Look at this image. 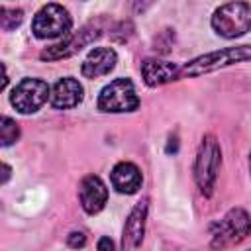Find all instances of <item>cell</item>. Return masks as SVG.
I'll return each mask as SVG.
<instances>
[{"label":"cell","mask_w":251,"mask_h":251,"mask_svg":"<svg viewBox=\"0 0 251 251\" xmlns=\"http://www.w3.org/2000/svg\"><path fill=\"white\" fill-rule=\"evenodd\" d=\"M71 14L61 4H45L37 10L31 22V31L37 39H55L71 33Z\"/></svg>","instance_id":"obj_6"},{"label":"cell","mask_w":251,"mask_h":251,"mask_svg":"<svg viewBox=\"0 0 251 251\" xmlns=\"http://www.w3.org/2000/svg\"><path fill=\"white\" fill-rule=\"evenodd\" d=\"M212 29L226 39H235L251 31V4L249 2H227L214 10Z\"/></svg>","instance_id":"obj_2"},{"label":"cell","mask_w":251,"mask_h":251,"mask_svg":"<svg viewBox=\"0 0 251 251\" xmlns=\"http://www.w3.org/2000/svg\"><path fill=\"white\" fill-rule=\"evenodd\" d=\"M24 20V10L22 8H8V6H0V27L4 31H12L16 29Z\"/></svg>","instance_id":"obj_15"},{"label":"cell","mask_w":251,"mask_h":251,"mask_svg":"<svg viewBox=\"0 0 251 251\" xmlns=\"http://www.w3.org/2000/svg\"><path fill=\"white\" fill-rule=\"evenodd\" d=\"M20 139V126L8 118V116H2L0 120V143L2 147H8L12 143H16Z\"/></svg>","instance_id":"obj_16"},{"label":"cell","mask_w":251,"mask_h":251,"mask_svg":"<svg viewBox=\"0 0 251 251\" xmlns=\"http://www.w3.org/2000/svg\"><path fill=\"white\" fill-rule=\"evenodd\" d=\"M47 98H51V90L45 80L22 78L10 94V104L20 114H33L47 102Z\"/></svg>","instance_id":"obj_8"},{"label":"cell","mask_w":251,"mask_h":251,"mask_svg":"<svg viewBox=\"0 0 251 251\" xmlns=\"http://www.w3.org/2000/svg\"><path fill=\"white\" fill-rule=\"evenodd\" d=\"M82 98H84L82 84L73 76H63L53 84L49 102L55 110H69V108L78 106Z\"/></svg>","instance_id":"obj_11"},{"label":"cell","mask_w":251,"mask_h":251,"mask_svg":"<svg viewBox=\"0 0 251 251\" xmlns=\"http://www.w3.org/2000/svg\"><path fill=\"white\" fill-rule=\"evenodd\" d=\"M96 249H98V251H116V249H114V241H112L110 237H100Z\"/></svg>","instance_id":"obj_18"},{"label":"cell","mask_w":251,"mask_h":251,"mask_svg":"<svg viewBox=\"0 0 251 251\" xmlns=\"http://www.w3.org/2000/svg\"><path fill=\"white\" fill-rule=\"evenodd\" d=\"M67 245L73 247V249L84 247V245H86V235H84V231H71V233L67 235Z\"/></svg>","instance_id":"obj_17"},{"label":"cell","mask_w":251,"mask_h":251,"mask_svg":"<svg viewBox=\"0 0 251 251\" xmlns=\"http://www.w3.org/2000/svg\"><path fill=\"white\" fill-rule=\"evenodd\" d=\"M110 180H112V186L120 194H135L141 188L143 176H141V171H139V167L135 163H131V161H120L112 169Z\"/></svg>","instance_id":"obj_14"},{"label":"cell","mask_w":251,"mask_h":251,"mask_svg":"<svg viewBox=\"0 0 251 251\" xmlns=\"http://www.w3.org/2000/svg\"><path fill=\"white\" fill-rule=\"evenodd\" d=\"M78 200L86 214H98L108 202V188L96 175H86L78 184Z\"/></svg>","instance_id":"obj_10"},{"label":"cell","mask_w":251,"mask_h":251,"mask_svg":"<svg viewBox=\"0 0 251 251\" xmlns=\"http://www.w3.org/2000/svg\"><path fill=\"white\" fill-rule=\"evenodd\" d=\"M220 163H222L220 143L214 135L208 133L202 137L198 153H196V161H194V180L204 196H212L214 192Z\"/></svg>","instance_id":"obj_3"},{"label":"cell","mask_w":251,"mask_h":251,"mask_svg":"<svg viewBox=\"0 0 251 251\" xmlns=\"http://www.w3.org/2000/svg\"><path fill=\"white\" fill-rule=\"evenodd\" d=\"M249 173H251V153H249Z\"/></svg>","instance_id":"obj_20"},{"label":"cell","mask_w":251,"mask_h":251,"mask_svg":"<svg viewBox=\"0 0 251 251\" xmlns=\"http://www.w3.org/2000/svg\"><path fill=\"white\" fill-rule=\"evenodd\" d=\"M10 173H12L10 165L2 163V184H6V182H8V178H10Z\"/></svg>","instance_id":"obj_19"},{"label":"cell","mask_w":251,"mask_h":251,"mask_svg":"<svg viewBox=\"0 0 251 251\" xmlns=\"http://www.w3.org/2000/svg\"><path fill=\"white\" fill-rule=\"evenodd\" d=\"M102 35V27L98 22H90L86 25H82L78 31H71L69 35L63 37V41L47 47L41 51V59L43 61H61V59H67V57H73L76 55L82 47H86L90 41L98 39Z\"/></svg>","instance_id":"obj_7"},{"label":"cell","mask_w":251,"mask_h":251,"mask_svg":"<svg viewBox=\"0 0 251 251\" xmlns=\"http://www.w3.org/2000/svg\"><path fill=\"white\" fill-rule=\"evenodd\" d=\"M118 63V53L112 47H94L80 65V73L86 78H98L110 75Z\"/></svg>","instance_id":"obj_13"},{"label":"cell","mask_w":251,"mask_h":251,"mask_svg":"<svg viewBox=\"0 0 251 251\" xmlns=\"http://www.w3.org/2000/svg\"><path fill=\"white\" fill-rule=\"evenodd\" d=\"M245 61H251V45H235V47L210 51V53H204V55L180 65V78L208 75L218 69H224V67H229L235 63H245Z\"/></svg>","instance_id":"obj_1"},{"label":"cell","mask_w":251,"mask_h":251,"mask_svg":"<svg viewBox=\"0 0 251 251\" xmlns=\"http://www.w3.org/2000/svg\"><path fill=\"white\" fill-rule=\"evenodd\" d=\"M251 233V218L243 208H231L212 226V249L224 251L241 243Z\"/></svg>","instance_id":"obj_4"},{"label":"cell","mask_w":251,"mask_h":251,"mask_svg":"<svg viewBox=\"0 0 251 251\" xmlns=\"http://www.w3.org/2000/svg\"><path fill=\"white\" fill-rule=\"evenodd\" d=\"M149 200L141 198L129 212L124 224V235H122V249L124 251H135L143 243L145 235V220H147Z\"/></svg>","instance_id":"obj_9"},{"label":"cell","mask_w":251,"mask_h":251,"mask_svg":"<svg viewBox=\"0 0 251 251\" xmlns=\"http://www.w3.org/2000/svg\"><path fill=\"white\" fill-rule=\"evenodd\" d=\"M96 106L100 112L106 114H124L133 112L139 108V98L135 92V86L129 78H116L110 84H106L96 100Z\"/></svg>","instance_id":"obj_5"},{"label":"cell","mask_w":251,"mask_h":251,"mask_svg":"<svg viewBox=\"0 0 251 251\" xmlns=\"http://www.w3.org/2000/svg\"><path fill=\"white\" fill-rule=\"evenodd\" d=\"M141 76L147 86H161L180 78V65L161 59H145L141 63Z\"/></svg>","instance_id":"obj_12"}]
</instances>
